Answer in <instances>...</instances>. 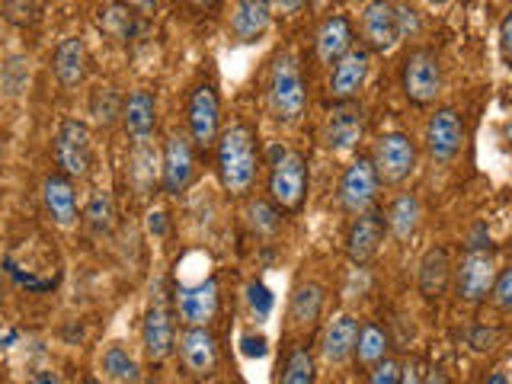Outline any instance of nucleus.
Instances as JSON below:
<instances>
[{
  "label": "nucleus",
  "instance_id": "b1692460",
  "mask_svg": "<svg viewBox=\"0 0 512 384\" xmlns=\"http://www.w3.org/2000/svg\"><path fill=\"white\" fill-rule=\"evenodd\" d=\"M356 343H359V320L352 314L333 317L324 336H320V356L330 365H343L346 359L356 356Z\"/></svg>",
  "mask_w": 512,
  "mask_h": 384
},
{
  "label": "nucleus",
  "instance_id": "f257e3e1",
  "mask_svg": "<svg viewBox=\"0 0 512 384\" xmlns=\"http://www.w3.org/2000/svg\"><path fill=\"white\" fill-rule=\"evenodd\" d=\"M256 141H260L256 128L247 122H234L221 132L215 144V170L218 183L228 196L244 199L256 186V176H260V144Z\"/></svg>",
  "mask_w": 512,
  "mask_h": 384
},
{
  "label": "nucleus",
  "instance_id": "9b49d317",
  "mask_svg": "<svg viewBox=\"0 0 512 384\" xmlns=\"http://www.w3.org/2000/svg\"><path fill=\"white\" fill-rule=\"evenodd\" d=\"M378 173L372 157H359L343 170V180H340V205L346 215H362V212H372L375 199H378Z\"/></svg>",
  "mask_w": 512,
  "mask_h": 384
},
{
  "label": "nucleus",
  "instance_id": "37998d69",
  "mask_svg": "<svg viewBox=\"0 0 512 384\" xmlns=\"http://www.w3.org/2000/svg\"><path fill=\"white\" fill-rule=\"evenodd\" d=\"M304 4H308V0H272V10H279L285 16H295L304 10Z\"/></svg>",
  "mask_w": 512,
  "mask_h": 384
},
{
  "label": "nucleus",
  "instance_id": "39448f33",
  "mask_svg": "<svg viewBox=\"0 0 512 384\" xmlns=\"http://www.w3.org/2000/svg\"><path fill=\"white\" fill-rule=\"evenodd\" d=\"M186 125H189V141L199 151H212L221 138V96L212 80H199L189 90L186 100Z\"/></svg>",
  "mask_w": 512,
  "mask_h": 384
},
{
  "label": "nucleus",
  "instance_id": "c03bdc74",
  "mask_svg": "<svg viewBox=\"0 0 512 384\" xmlns=\"http://www.w3.org/2000/svg\"><path fill=\"white\" fill-rule=\"evenodd\" d=\"M471 346H474V349H490V346H493V330H487V327H474V333H471Z\"/></svg>",
  "mask_w": 512,
  "mask_h": 384
},
{
  "label": "nucleus",
  "instance_id": "a19ab883",
  "mask_svg": "<svg viewBox=\"0 0 512 384\" xmlns=\"http://www.w3.org/2000/svg\"><path fill=\"white\" fill-rule=\"evenodd\" d=\"M500 52L512 64V10L503 16V23H500Z\"/></svg>",
  "mask_w": 512,
  "mask_h": 384
},
{
  "label": "nucleus",
  "instance_id": "ea45409f",
  "mask_svg": "<svg viewBox=\"0 0 512 384\" xmlns=\"http://www.w3.org/2000/svg\"><path fill=\"white\" fill-rule=\"evenodd\" d=\"M240 346H244V356H250V359H263L269 352L263 333H244V336H240Z\"/></svg>",
  "mask_w": 512,
  "mask_h": 384
},
{
  "label": "nucleus",
  "instance_id": "f704fd0d",
  "mask_svg": "<svg viewBox=\"0 0 512 384\" xmlns=\"http://www.w3.org/2000/svg\"><path fill=\"white\" fill-rule=\"evenodd\" d=\"M247 215H250V228H253L256 234H263V237L276 234V231H279V224H282V212H279V208L272 205V202H266V199L250 202Z\"/></svg>",
  "mask_w": 512,
  "mask_h": 384
},
{
  "label": "nucleus",
  "instance_id": "c85d7f7f",
  "mask_svg": "<svg viewBox=\"0 0 512 384\" xmlns=\"http://www.w3.org/2000/svg\"><path fill=\"white\" fill-rule=\"evenodd\" d=\"M128 176H132V186L141 192V196L154 192L157 176H160V157L151 148V141H138L135 144V151H132V170H128Z\"/></svg>",
  "mask_w": 512,
  "mask_h": 384
},
{
  "label": "nucleus",
  "instance_id": "c756f323",
  "mask_svg": "<svg viewBox=\"0 0 512 384\" xmlns=\"http://www.w3.org/2000/svg\"><path fill=\"white\" fill-rule=\"evenodd\" d=\"M388 346H391V336L384 327L378 324H362L359 327V343H356V362L372 368L375 362H381L388 356Z\"/></svg>",
  "mask_w": 512,
  "mask_h": 384
},
{
  "label": "nucleus",
  "instance_id": "ddd939ff",
  "mask_svg": "<svg viewBox=\"0 0 512 384\" xmlns=\"http://www.w3.org/2000/svg\"><path fill=\"white\" fill-rule=\"evenodd\" d=\"M324 148L333 154H352L359 148V141L365 138V109L349 100V103H336L330 109V116L324 122Z\"/></svg>",
  "mask_w": 512,
  "mask_h": 384
},
{
  "label": "nucleus",
  "instance_id": "5701e85b",
  "mask_svg": "<svg viewBox=\"0 0 512 384\" xmlns=\"http://www.w3.org/2000/svg\"><path fill=\"white\" fill-rule=\"evenodd\" d=\"M52 71H55V80L61 87H80L87 80V71H90V55H87V45L80 36H68L55 45V55H52Z\"/></svg>",
  "mask_w": 512,
  "mask_h": 384
},
{
  "label": "nucleus",
  "instance_id": "0eeeda50",
  "mask_svg": "<svg viewBox=\"0 0 512 384\" xmlns=\"http://www.w3.org/2000/svg\"><path fill=\"white\" fill-rule=\"evenodd\" d=\"M55 164L58 173L71 176V180H84L93 167V135L90 125L80 119H64L55 132Z\"/></svg>",
  "mask_w": 512,
  "mask_h": 384
},
{
  "label": "nucleus",
  "instance_id": "72a5a7b5",
  "mask_svg": "<svg viewBox=\"0 0 512 384\" xmlns=\"http://www.w3.org/2000/svg\"><path fill=\"white\" fill-rule=\"evenodd\" d=\"M122 103L125 100H119V93L112 87H96L93 100H90V116L96 119V125L109 128L116 119H122Z\"/></svg>",
  "mask_w": 512,
  "mask_h": 384
},
{
  "label": "nucleus",
  "instance_id": "f8f14e48",
  "mask_svg": "<svg viewBox=\"0 0 512 384\" xmlns=\"http://www.w3.org/2000/svg\"><path fill=\"white\" fill-rule=\"evenodd\" d=\"M426 154L436 164H452L464 148V119L452 106H442L426 122Z\"/></svg>",
  "mask_w": 512,
  "mask_h": 384
},
{
  "label": "nucleus",
  "instance_id": "4d7b16f0",
  "mask_svg": "<svg viewBox=\"0 0 512 384\" xmlns=\"http://www.w3.org/2000/svg\"><path fill=\"white\" fill-rule=\"evenodd\" d=\"M84 384H103V381H96V378H87Z\"/></svg>",
  "mask_w": 512,
  "mask_h": 384
},
{
  "label": "nucleus",
  "instance_id": "6ab92c4d",
  "mask_svg": "<svg viewBox=\"0 0 512 384\" xmlns=\"http://www.w3.org/2000/svg\"><path fill=\"white\" fill-rule=\"evenodd\" d=\"M180 359L189 375L205 378L218 365V340L208 327H186L180 333Z\"/></svg>",
  "mask_w": 512,
  "mask_h": 384
},
{
  "label": "nucleus",
  "instance_id": "cd10ccee",
  "mask_svg": "<svg viewBox=\"0 0 512 384\" xmlns=\"http://www.w3.org/2000/svg\"><path fill=\"white\" fill-rule=\"evenodd\" d=\"M100 368H103V375L109 381H116V384H138L141 378V368H138V359L128 352L122 343H109L103 349V356H100Z\"/></svg>",
  "mask_w": 512,
  "mask_h": 384
},
{
  "label": "nucleus",
  "instance_id": "79ce46f5",
  "mask_svg": "<svg viewBox=\"0 0 512 384\" xmlns=\"http://www.w3.org/2000/svg\"><path fill=\"white\" fill-rule=\"evenodd\" d=\"M464 250H490V231L487 224H477V228L471 231L468 244H464Z\"/></svg>",
  "mask_w": 512,
  "mask_h": 384
},
{
  "label": "nucleus",
  "instance_id": "412c9836",
  "mask_svg": "<svg viewBox=\"0 0 512 384\" xmlns=\"http://www.w3.org/2000/svg\"><path fill=\"white\" fill-rule=\"evenodd\" d=\"M122 125L125 135L138 141H151L154 128H157V96L148 87H138L125 96L122 103Z\"/></svg>",
  "mask_w": 512,
  "mask_h": 384
},
{
  "label": "nucleus",
  "instance_id": "4be33fe9",
  "mask_svg": "<svg viewBox=\"0 0 512 384\" xmlns=\"http://www.w3.org/2000/svg\"><path fill=\"white\" fill-rule=\"evenodd\" d=\"M272 0H234L231 10V36L237 42H260L272 26Z\"/></svg>",
  "mask_w": 512,
  "mask_h": 384
},
{
  "label": "nucleus",
  "instance_id": "aec40b11",
  "mask_svg": "<svg viewBox=\"0 0 512 384\" xmlns=\"http://www.w3.org/2000/svg\"><path fill=\"white\" fill-rule=\"evenodd\" d=\"M356 45V32H352L349 16L343 13H330L324 16V23L317 26V36H314V52L320 64H333L340 61L349 48Z\"/></svg>",
  "mask_w": 512,
  "mask_h": 384
},
{
  "label": "nucleus",
  "instance_id": "6e6552de",
  "mask_svg": "<svg viewBox=\"0 0 512 384\" xmlns=\"http://www.w3.org/2000/svg\"><path fill=\"white\" fill-rule=\"evenodd\" d=\"M416 160H420V151H416V141L407 132H388L375 141L372 164L384 186H400L404 180H410Z\"/></svg>",
  "mask_w": 512,
  "mask_h": 384
},
{
  "label": "nucleus",
  "instance_id": "a18cd8bd",
  "mask_svg": "<svg viewBox=\"0 0 512 384\" xmlns=\"http://www.w3.org/2000/svg\"><path fill=\"white\" fill-rule=\"evenodd\" d=\"M420 384H452V378H448V372L442 365H432L429 372L423 375V381Z\"/></svg>",
  "mask_w": 512,
  "mask_h": 384
},
{
  "label": "nucleus",
  "instance_id": "864d4df0",
  "mask_svg": "<svg viewBox=\"0 0 512 384\" xmlns=\"http://www.w3.org/2000/svg\"><path fill=\"white\" fill-rule=\"evenodd\" d=\"M0 157H4V135H0Z\"/></svg>",
  "mask_w": 512,
  "mask_h": 384
},
{
  "label": "nucleus",
  "instance_id": "09e8293b",
  "mask_svg": "<svg viewBox=\"0 0 512 384\" xmlns=\"http://www.w3.org/2000/svg\"><path fill=\"white\" fill-rule=\"evenodd\" d=\"M480 384H509V375L503 372V368H496V372H490Z\"/></svg>",
  "mask_w": 512,
  "mask_h": 384
},
{
  "label": "nucleus",
  "instance_id": "423d86ee",
  "mask_svg": "<svg viewBox=\"0 0 512 384\" xmlns=\"http://www.w3.org/2000/svg\"><path fill=\"white\" fill-rule=\"evenodd\" d=\"M221 308V288L215 276H199L196 282L176 279L173 285V314L186 327H208Z\"/></svg>",
  "mask_w": 512,
  "mask_h": 384
},
{
  "label": "nucleus",
  "instance_id": "a878e982",
  "mask_svg": "<svg viewBox=\"0 0 512 384\" xmlns=\"http://www.w3.org/2000/svg\"><path fill=\"white\" fill-rule=\"evenodd\" d=\"M420 218H423V205L413 192H400V196L391 202L388 215H384V224H388V234L394 240H410L416 231H420Z\"/></svg>",
  "mask_w": 512,
  "mask_h": 384
},
{
  "label": "nucleus",
  "instance_id": "6e6d98bb",
  "mask_svg": "<svg viewBox=\"0 0 512 384\" xmlns=\"http://www.w3.org/2000/svg\"><path fill=\"white\" fill-rule=\"evenodd\" d=\"M314 4H317V7H324V4H330V0H314Z\"/></svg>",
  "mask_w": 512,
  "mask_h": 384
},
{
  "label": "nucleus",
  "instance_id": "bb28decb",
  "mask_svg": "<svg viewBox=\"0 0 512 384\" xmlns=\"http://www.w3.org/2000/svg\"><path fill=\"white\" fill-rule=\"evenodd\" d=\"M320 314H324V285L320 282H298L292 301H288V317L295 327H314Z\"/></svg>",
  "mask_w": 512,
  "mask_h": 384
},
{
  "label": "nucleus",
  "instance_id": "7c9ffc66",
  "mask_svg": "<svg viewBox=\"0 0 512 384\" xmlns=\"http://www.w3.org/2000/svg\"><path fill=\"white\" fill-rule=\"evenodd\" d=\"M100 26L109 32L112 39L128 42L138 29V10H132L125 0H116V4H106V10H100Z\"/></svg>",
  "mask_w": 512,
  "mask_h": 384
},
{
  "label": "nucleus",
  "instance_id": "f03ea898",
  "mask_svg": "<svg viewBox=\"0 0 512 384\" xmlns=\"http://www.w3.org/2000/svg\"><path fill=\"white\" fill-rule=\"evenodd\" d=\"M266 103L272 119L282 125L301 122L304 109H308V87H304L301 64L292 52H279L272 58L266 77Z\"/></svg>",
  "mask_w": 512,
  "mask_h": 384
},
{
  "label": "nucleus",
  "instance_id": "20e7f679",
  "mask_svg": "<svg viewBox=\"0 0 512 384\" xmlns=\"http://www.w3.org/2000/svg\"><path fill=\"white\" fill-rule=\"evenodd\" d=\"M400 90L413 106H432L442 93V61L426 45H416L400 64Z\"/></svg>",
  "mask_w": 512,
  "mask_h": 384
},
{
  "label": "nucleus",
  "instance_id": "9d476101",
  "mask_svg": "<svg viewBox=\"0 0 512 384\" xmlns=\"http://www.w3.org/2000/svg\"><path fill=\"white\" fill-rule=\"evenodd\" d=\"M192 176H196V144L189 141V135L173 132L160 154V186L167 196H183Z\"/></svg>",
  "mask_w": 512,
  "mask_h": 384
},
{
  "label": "nucleus",
  "instance_id": "58836bf2",
  "mask_svg": "<svg viewBox=\"0 0 512 384\" xmlns=\"http://www.w3.org/2000/svg\"><path fill=\"white\" fill-rule=\"evenodd\" d=\"M493 304L500 308L503 314H512V266L496 272V282H493V292H490Z\"/></svg>",
  "mask_w": 512,
  "mask_h": 384
},
{
  "label": "nucleus",
  "instance_id": "49530a36",
  "mask_svg": "<svg viewBox=\"0 0 512 384\" xmlns=\"http://www.w3.org/2000/svg\"><path fill=\"white\" fill-rule=\"evenodd\" d=\"M128 7L138 10V13H154L160 7V0H125Z\"/></svg>",
  "mask_w": 512,
  "mask_h": 384
},
{
  "label": "nucleus",
  "instance_id": "603ef678",
  "mask_svg": "<svg viewBox=\"0 0 512 384\" xmlns=\"http://www.w3.org/2000/svg\"><path fill=\"white\" fill-rule=\"evenodd\" d=\"M429 7H445V4H452V0H426Z\"/></svg>",
  "mask_w": 512,
  "mask_h": 384
},
{
  "label": "nucleus",
  "instance_id": "2f4dec72",
  "mask_svg": "<svg viewBox=\"0 0 512 384\" xmlns=\"http://www.w3.org/2000/svg\"><path fill=\"white\" fill-rule=\"evenodd\" d=\"M87 221V228L96 234V237H103L112 231V224H116V208H112V199H109V192L106 189H93V196L87 199V208H84V215H80Z\"/></svg>",
  "mask_w": 512,
  "mask_h": 384
},
{
  "label": "nucleus",
  "instance_id": "c9c22d12",
  "mask_svg": "<svg viewBox=\"0 0 512 384\" xmlns=\"http://www.w3.org/2000/svg\"><path fill=\"white\" fill-rule=\"evenodd\" d=\"M0 7H4V20L7 23L26 29L32 23H39L42 0H0Z\"/></svg>",
  "mask_w": 512,
  "mask_h": 384
},
{
  "label": "nucleus",
  "instance_id": "393cba45",
  "mask_svg": "<svg viewBox=\"0 0 512 384\" xmlns=\"http://www.w3.org/2000/svg\"><path fill=\"white\" fill-rule=\"evenodd\" d=\"M416 285H420V295L426 301H439L448 285H452V260H448L445 247H429L416 269Z\"/></svg>",
  "mask_w": 512,
  "mask_h": 384
},
{
  "label": "nucleus",
  "instance_id": "2eb2a0df",
  "mask_svg": "<svg viewBox=\"0 0 512 384\" xmlns=\"http://www.w3.org/2000/svg\"><path fill=\"white\" fill-rule=\"evenodd\" d=\"M368 71H372V52H368L365 45H352L349 52L333 64L330 80H327V96L333 103L356 100L368 80Z\"/></svg>",
  "mask_w": 512,
  "mask_h": 384
},
{
  "label": "nucleus",
  "instance_id": "dca6fc26",
  "mask_svg": "<svg viewBox=\"0 0 512 384\" xmlns=\"http://www.w3.org/2000/svg\"><path fill=\"white\" fill-rule=\"evenodd\" d=\"M404 39L400 36V20H397V4L391 0H372L362 10V42L368 52L388 55L391 48Z\"/></svg>",
  "mask_w": 512,
  "mask_h": 384
},
{
  "label": "nucleus",
  "instance_id": "f3484780",
  "mask_svg": "<svg viewBox=\"0 0 512 384\" xmlns=\"http://www.w3.org/2000/svg\"><path fill=\"white\" fill-rule=\"evenodd\" d=\"M384 234H388V224H384L381 212H362L352 218L349 231H346V256L352 266H368L378 256Z\"/></svg>",
  "mask_w": 512,
  "mask_h": 384
},
{
  "label": "nucleus",
  "instance_id": "473e14b6",
  "mask_svg": "<svg viewBox=\"0 0 512 384\" xmlns=\"http://www.w3.org/2000/svg\"><path fill=\"white\" fill-rule=\"evenodd\" d=\"M279 384H314V356L304 346H292L285 352Z\"/></svg>",
  "mask_w": 512,
  "mask_h": 384
},
{
  "label": "nucleus",
  "instance_id": "7ed1b4c3",
  "mask_svg": "<svg viewBox=\"0 0 512 384\" xmlns=\"http://www.w3.org/2000/svg\"><path fill=\"white\" fill-rule=\"evenodd\" d=\"M308 183H311L308 157L295 148L276 144L269 151V180H266L269 202L279 212H301L304 199H308Z\"/></svg>",
  "mask_w": 512,
  "mask_h": 384
},
{
  "label": "nucleus",
  "instance_id": "a211bd4d",
  "mask_svg": "<svg viewBox=\"0 0 512 384\" xmlns=\"http://www.w3.org/2000/svg\"><path fill=\"white\" fill-rule=\"evenodd\" d=\"M42 205H45V215L52 218L55 228H61V231L77 228L80 208H77V192H74L71 176L48 173L42 180Z\"/></svg>",
  "mask_w": 512,
  "mask_h": 384
},
{
  "label": "nucleus",
  "instance_id": "e433bc0d",
  "mask_svg": "<svg viewBox=\"0 0 512 384\" xmlns=\"http://www.w3.org/2000/svg\"><path fill=\"white\" fill-rule=\"evenodd\" d=\"M247 304H250V314L256 320H269L272 308H276V295H272V288L266 282H250L247 285Z\"/></svg>",
  "mask_w": 512,
  "mask_h": 384
},
{
  "label": "nucleus",
  "instance_id": "8fccbe9b",
  "mask_svg": "<svg viewBox=\"0 0 512 384\" xmlns=\"http://www.w3.org/2000/svg\"><path fill=\"white\" fill-rule=\"evenodd\" d=\"M189 7H196V10H208V7H215L218 0H186Z\"/></svg>",
  "mask_w": 512,
  "mask_h": 384
},
{
  "label": "nucleus",
  "instance_id": "5fc2aeb1",
  "mask_svg": "<svg viewBox=\"0 0 512 384\" xmlns=\"http://www.w3.org/2000/svg\"><path fill=\"white\" fill-rule=\"evenodd\" d=\"M506 135H509V141H512V122L506 125Z\"/></svg>",
  "mask_w": 512,
  "mask_h": 384
},
{
  "label": "nucleus",
  "instance_id": "1a4fd4ad",
  "mask_svg": "<svg viewBox=\"0 0 512 384\" xmlns=\"http://www.w3.org/2000/svg\"><path fill=\"white\" fill-rule=\"evenodd\" d=\"M496 282V256L493 250H464L455 269V292L461 301L480 304L487 301Z\"/></svg>",
  "mask_w": 512,
  "mask_h": 384
},
{
  "label": "nucleus",
  "instance_id": "de8ad7c7",
  "mask_svg": "<svg viewBox=\"0 0 512 384\" xmlns=\"http://www.w3.org/2000/svg\"><path fill=\"white\" fill-rule=\"evenodd\" d=\"M29 384H61V381H58V375H55V372H48V368H42V372L32 375V381H29Z\"/></svg>",
  "mask_w": 512,
  "mask_h": 384
},
{
  "label": "nucleus",
  "instance_id": "3c124183",
  "mask_svg": "<svg viewBox=\"0 0 512 384\" xmlns=\"http://www.w3.org/2000/svg\"><path fill=\"white\" fill-rule=\"evenodd\" d=\"M0 308H4V269H0Z\"/></svg>",
  "mask_w": 512,
  "mask_h": 384
},
{
  "label": "nucleus",
  "instance_id": "4468645a",
  "mask_svg": "<svg viewBox=\"0 0 512 384\" xmlns=\"http://www.w3.org/2000/svg\"><path fill=\"white\" fill-rule=\"evenodd\" d=\"M141 343L148 352L151 362H164L173 356L176 349V327H173V311L167 308L164 292L157 288V295L151 298L148 311H144V324H141Z\"/></svg>",
  "mask_w": 512,
  "mask_h": 384
},
{
  "label": "nucleus",
  "instance_id": "4c0bfd02",
  "mask_svg": "<svg viewBox=\"0 0 512 384\" xmlns=\"http://www.w3.org/2000/svg\"><path fill=\"white\" fill-rule=\"evenodd\" d=\"M368 384H404V365L397 359L384 356L381 362L372 365V372H368Z\"/></svg>",
  "mask_w": 512,
  "mask_h": 384
}]
</instances>
